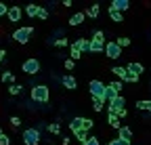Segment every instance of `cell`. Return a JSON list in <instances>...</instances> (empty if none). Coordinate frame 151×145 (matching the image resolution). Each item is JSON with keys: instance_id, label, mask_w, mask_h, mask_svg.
<instances>
[{"instance_id": "obj_1", "label": "cell", "mask_w": 151, "mask_h": 145, "mask_svg": "<svg viewBox=\"0 0 151 145\" xmlns=\"http://www.w3.org/2000/svg\"><path fill=\"white\" fill-rule=\"evenodd\" d=\"M29 97H32L34 103H48V99H50V90H48L46 84H36V86L29 90Z\"/></svg>"}, {"instance_id": "obj_2", "label": "cell", "mask_w": 151, "mask_h": 145, "mask_svg": "<svg viewBox=\"0 0 151 145\" xmlns=\"http://www.w3.org/2000/svg\"><path fill=\"white\" fill-rule=\"evenodd\" d=\"M32 34H34V27L32 25H23V27H17L13 32V40L19 42V44H27L29 38H32Z\"/></svg>"}, {"instance_id": "obj_3", "label": "cell", "mask_w": 151, "mask_h": 145, "mask_svg": "<svg viewBox=\"0 0 151 145\" xmlns=\"http://www.w3.org/2000/svg\"><path fill=\"white\" fill-rule=\"evenodd\" d=\"M88 90H90L92 99H101V101H107V99H105V93H107V84H103L101 80H90V84H88Z\"/></svg>"}, {"instance_id": "obj_4", "label": "cell", "mask_w": 151, "mask_h": 145, "mask_svg": "<svg viewBox=\"0 0 151 145\" xmlns=\"http://www.w3.org/2000/svg\"><path fill=\"white\" fill-rule=\"evenodd\" d=\"M21 69H23V74H27V76H36L38 71H40V61H38L36 57H29V59H25L21 63Z\"/></svg>"}, {"instance_id": "obj_5", "label": "cell", "mask_w": 151, "mask_h": 145, "mask_svg": "<svg viewBox=\"0 0 151 145\" xmlns=\"http://www.w3.org/2000/svg\"><path fill=\"white\" fill-rule=\"evenodd\" d=\"M21 139H23L25 145H38L40 143V133H38L36 128H25L21 133Z\"/></svg>"}, {"instance_id": "obj_6", "label": "cell", "mask_w": 151, "mask_h": 145, "mask_svg": "<svg viewBox=\"0 0 151 145\" xmlns=\"http://www.w3.org/2000/svg\"><path fill=\"white\" fill-rule=\"evenodd\" d=\"M105 55H107L109 59H120V57H122V48L116 44V40L105 42Z\"/></svg>"}, {"instance_id": "obj_7", "label": "cell", "mask_w": 151, "mask_h": 145, "mask_svg": "<svg viewBox=\"0 0 151 145\" xmlns=\"http://www.w3.org/2000/svg\"><path fill=\"white\" fill-rule=\"evenodd\" d=\"M107 110H109V114H120L122 110H126V99L120 95V97H116V99H113V101H109V107H107Z\"/></svg>"}, {"instance_id": "obj_8", "label": "cell", "mask_w": 151, "mask_h": 145, "mask_svg": "<svg viewBox=\"0 0 151 145\" xmlns=\"http://www.w3.org/2000/svg\"><path fill=\"white\" fill-rule=\"evenodd\" d=\"M6 17H9L11 23H19V21H21V17H23V9L21 6H9Z\"/></svg>"}, {"instance_id": "obj_9", "label": "cell", "mask_w": 151, "mask_h": 145, "mask_svg": "<svg viewBox=\"0 0 151 145\" xmlns=\"http://www.w3.org/2000/svg\"><path fill=\"white\" fill-rule=\"evenodd\" d=\"M69 131H71L73 135L82 133V131H84V118H71V122H69Z\"/></svg>"}, {"instance_id": "obj_10", "label": "cell", "mask_w": 151, "mask_h": 145, "mask_svg": "<svg viewBox=\"0 0 151 145\" xmlns=\"http://www.w3.org/2000/svg\"><path fill=\"white\" fill-rule=\"evenodd\" d=\"M126 71H128V74H132V76H141L143 71H145V67H143V63L132 61V63H128V65H126Z\"/></svg>"}, {"instance_id": "obj_11", "label": "cell", "mask_w": 151, "mask_h": 145, "mask_svg": "<svg viewBox=\"0 0 151 145\" xmlns=\"http://www.w3.org/2000/svg\"><path fill=\"white\" fill-rule=\"evenodd\" d=\"M109 9L118 11V13H124V11H128V9H130V2H128V0H113Z\"/></svg>"}, {"instance_id": "obj_12", "label": "cell", "mask_w": 151, "mask_h": 145, "mask_svg": "<svg viewBox=\"0 0 151 145\" xmlns=\"http://www.w3.org/2000/svg\"><path fill=\"white\" fill-rule=\"evenodd\" d=\"M61 84H63L67 90H76V86H78V82H76V78H73L71 74L63 76V78H61Z\"/></svg>"}, {"instance_id": "obj_13", "label": "cell", "mask_w": 151, "mask_h": 145, "mask_svg": "<svg viewBox=\"0 0 151 145\" xmlns=\"http://www.w3.org/2000/svg\"><path fill=\"white\" fill-rule=\"evenodd\" d=\"M71 46H76L80 53H86V50L90 48V40H86V38H78V40H73Z\"/></svg>"}, {"instance_id": "obj_14", "label": "cell", "mask_w": 151, "mask_h": 145, "mask_svg": "<svg viewBox=\"0 0 151 145\" xmlns=\"http://www.w3.org/2000/svg\"><path fill=\"white\" fill-rule=\"evenodd\" d=\"M0 80H2L4 84L11 86V84H15V74H13L11 69H4V71H2V76H0Z\"/></svg>"}, {"instance_id": "obj_15", "label": "cell", "mask_w": 151, "mask_h": 145, "mask_svg": "<svg viewBox=\"0 0 151 145\" xmlns=\"http://www.w3.org/2000/svg\"><path fill=\"white\" fill-rule=\"evenodd\" d=\"M101 50H105V42H101V40H90L88 53H101Z\"/></svg>"}, {"instance_id": "obj_16", "label": "cell", "mask_w": 151, "mask_h": 145, "mask_svg": "<svg viewBox=\"0 0 151 145\" xmlns=\"http://www.w3.org/2000/svg\"><path fill=\"white\" fill-rule=\"evenodd\" d=\"M84 19H86V13H76L69 17V25H80Z\"/></svg>"}, {"instance_id": "obj_17", "label": "cell", "mask_w": 151, "mask_h": 145, "mask_svg": "<svg viewBox=\"0 0 151 145\" xmlns=\"http://www.w3.org/2000/svg\"><path fill=\"white\" fill-rule=\"evenodd\" d=\"M99 13H101V6H99V4H92V6L86 9V17H90V19H97Z\"/></svg>"}, {"instance_id": "obj_18", "label": "cell", "mask_w": 151, "mask_h": 145, "mask_svg": "<svg viewBox=\"0 0 151 145\" xmlns=\"http://www.w3.org/2000/svg\"><path fill=\"white\" fill-rule=\"evenodd\" d=\"M111 71L120 78V82H126V80H128V71H126V67H113Z\"/></svg>"}, {"instance_id": "obj_19", "label": "cell", "mask_w": 151, "mask_h": 145, "mask_svg": "<svg viewBox=\"0 0 151 145\" xmlns=\"http://www.w3.org/2000/svg\"><path fill=\"white\" fill-rule=\"evenodd\" d=\"M38 11H40V6H38V4H27V6L23 9V13H25L27 17H38Z\"/></svg>"}, {"instance_id": "obj_20", "label": "cell", "mask_w": 151, "mask_h": 145, "mask_svg": "<svg viewBox=\"0 0 151 145\" xmlns=\"http://www.w3.org/2000/svg\"><path fill=\"white\" fill-rule=\"evenodd\" d=\"M109 17H111V21H116V23H122L124 21V13H118V11H113V9H109Z\"/></svg>"}, {"instance_id": "obj_21", "label": "cell", "mask_w": 151, "mask_h": 145, "mask_svg": "<svg viewBox=\"0 0 151 145\" xmlns=\"http://www.w3.org/2000/svg\"><path fill=\"white\" fill-rule=\"evenodd\" d=\"M107 122L113 126V128H118V131L122 128V124H120V118H118L116 114H109V116H107Z\"/></svg>"}, {"instance_id": "obj_22", "label": "cell", "mask_w": 151, "mask_h": 145, "mask_svg": "<svg viewBox=\"0 0 151 145\" xmlns=\"http://www.w3.org/2000/svg\"><path fill=\"white\" fill-rule=\"evenodd\" d=\"M9 93H11L13 97L21 95V93H23V84H11V86H9Z\"/></svg>"}, {"instance_id": "obj_23", "label": "cell", "mask_w": 151, "mask_h": 145, "mask_svg": "<svg viewBox=\"0 0 151 145\" xmlns=\"http://www.w3.org/2000/svg\"><path fill=\"white\" fill-rule=\"evenodd\" d=\"M120 139H124V141L132 139V131L128 128V126H122V128H120Z\"/></svg>"}, {"instance_id": "obj_24", "label": "cell", "mask_w": 151, "mask_h": 145, "mask_svg": "<svg viewBox=\"0 0 151 145\" xmlns=\"http://www.w3.org/2000/svg\"><path fill=\"white\" fill-rule=\"evenodd\" d=\"M52 44H55L57 48H65V46L69 44V40L65 38V36H61V38H57V40H52Z\"/></svg>"}, {"instance_id": "obj_25", "label": "cell", "mask_w": 151, "mask_h": 145, "mask_svg": "<svg viewBox=\"0 0 151 145\" xmlns=\"http://www.w3.org/2000/svg\"><path fill=\"white\" fill-rule=\"evenodd\" d=\"M137 110H141V112H151V101H137Z\"/></svg>"}, {"instance_id": "obj_26", "label": "cell", "mask_w": 151, "mask_h": 145, "mask_svg": "<svg viewBox=\"0 0 151 145\" xmlns=\"http://www.w3.org/2000/svg\"><path fill=\"white\" fill-rule=\"evenodd\" d=\"M103 103L105 101H101V99H92V110L94 112H103Z\"/></svg>"}, {"instance_id": "obj_27", "label": "cell", "mask_w": 151, "mask_h": 145, "mask_svg": "<svg viewBox=\"0 0 151 145\" xmlns=\"http://www.w3.org/2000/svg\"><path fill=\"white\" fill-rule=\"evenodd\" d=\"M48 133H50V135H59V133H61V126L57 124V122L48 124Z\"/></svg>"}, {"instance_id": "obj_28", "label": "cell", "mask_w": 151, "mask_h": 145, "mask_svg": "<svg viewBox=\"0 0 151 145\" xmlns=\"http://www.w3.org/2000/svg\"><path fill=\"white\" fill-rule=\"evenodd\" d=\"M116 97H120V95H118V93H116V90H113V88H109V86H107V93H105V99H107V101H113Z\"/></svg>"}, {"instance_id": "obj_29", "label": "cell", "mask_w": 151, "mask_h": 145, "mask_svg": "<svg viewBox=\"0 0 151 145\" xmlns=\"http://www.w3.org/2000/svg\"><path fill=\"white\" fill-rule=\"evenodd\" d=\"M69 55H71V61H78L80 57H82V53L76 48V46H71V50H69Z\"/></svg>"}, {"instance_id": "obj_30", "label": "cell", "mask_w": 151, "mask_h": 145, "mask_svg": "<svg viewBox=\"0 0 151 145\" xmlns=\"http://www.w3.org/2000/svg\"><path fill=\"white\" fill-rule=\"evenodd\" d=\"M116 44H118L120 48H126V46H130V38H118Z\"/></svg>"}, {"instance_id": "obj_31", "label": "cell", "mask_w": 151, "mask_h": 145, "mask_svg": "<svg viewBox=\"0 0 151 145\" xmlns=\"http://www.w3.org/2000/svg\"><path fill=\"white\" fill-rule=\"evenodd\" d=\"M92 40H101V42H103V40H105V34H103L101 30H94V32H92Z\"/></svg>"}, {"instance_id": "obj_32", "label": "cell", "mask_w": 151, "mask_h": 145, "mask_svg": "<svg viewBox=\"0 0 151 145\" xmlns=\"http://www.w3.org/2000/svg\"><path fill=\"white\" fill-rule=\"evenodd\" d=\"M107 145H130V141H124V139H120V137H118V139H111Z\"/></svg>"}, {"instance_id": "obj_33", "label": "cell", "mask_w": 151, "mask_h": 145, "mask_svg": "<svg viewBox=\"0 0 151 145\" xmlns=\"http://www.w3.org/2000/svg\"><path fill=\"white\" fill-rule=\"evenodd\" d=\"M109 88H113V90H116V93L120 95V90H122V82L120 80H116V82H111V84H107Z\"/></svg>"}, {"instance_id": "obj_34", "label": "cell", "mask_w": 151, "mask_h": 145, "mask_svg": "<svg viewBox=\"0 0 151 145\" xmlns=\"http://www.w3.org/2000/svg\"><path fill=\"white\" fill-rule=\"evenodd\" d=\"M76 139H78V141H82V145L88 141V133L86 131H82V133H78V135H76Z\"/></svg>"}, {"instance_id": "obj_35", "label": "cell", "mask_w": 151, "mask_h": 145, "mask_svg": "<svg viewBox=\"0 0 151 145\" xmlns=\"http://www.w3.org/2000/svg\"><path fill=\"white\" fill-rule=\"evenodd\" d=\"M92 126H94V122H92L90 118H84V131H86V133L92 128Z\"/></svg>"}, {"instance_id": "obj_36", "label": "cell", "mask_w": 151, "mask_h": 145, "mask_svg": "<svg viewBox=\"0 0 151 145\" xmlns=\"http://www.w3.org/2000/svg\"><path fill=\"white\" fill-rule=\"evenodd\" d=\"M46 17H48V11L44 6H40V11H38V19H46Z\"/></svg>"}, {"instance_id": "obj_37", "label": "cell", "mask_w": 151, "mask_h": 145, "mask_svg": "<svg viewBox=\"0 0 151 145\" xmlns=\"http://www.w3.org/2000/svg\"><path fill=\"white\" fill-rule=\"evenodd\" d=\"M63 65H65V69H67V71H71V69L76 67V61H71V59H65V63H63Z\"/></svg>"}, {"instance_id": "obj_38", "label": "cell", "mask_w": 151, "mask_h": 145, "mask_svg": "<svg viewBox=\"0 0 151 145\" xmlns=\"http://www.w3.org/2000/svg\"><path fill=\"white\" fill-rule=\"evenodd\" d=\"M13 141H11V137L9 135H2V137H0V145H11Z\"/></svg>"}, {"instance_id": "obj_39", "label": "cell", "mask_w": 151, "mask_h": 145, "mask_svg": "<svg viewBox=\"0 0 151 145\" xmlns=\"http://www.w3.org/2000/svg\"><path fill=\"white\" fill-rule=\"evenodd\" d=\"M84 145H99V139H97V137H88V141H86Z\"/></svg>"}, {"instance_id": "obj_40", "label": "cell", "mask_w": 151, "mask_h": 145, "mask_svg": "<svg viewBox=\"0 0 151 145\" xmlns=\"http://www.w3.org/2000/svg\"><path fill=\"white\" fill-rule=\"evenodd\" d=\"M19 124H21V118H19V116H13V118H11V126H19Z\"/></svg>"}, {"instance_id": "obj_41", "label": "cell", "mask_w": 151, "mask_h": 145, "mask_svg": "<svg viewBox=\"0 0 151 145\" xmlns=\"http://www.w3.org/2000/svg\"><path fill=\"white\" fill-rule=\"evenodd\" d=\"M9 13V6L4 4V2H0V17H2V15H6Z\"/></svg>"}, {"instance_id": "obj_42", "label": "cell", "mask_w": 151, "mask_h": 145, "mask_svg": "<svg viewBox=\"0 0 151 145\" xmlns=\"http://www.w3.org/2000/svg\"><path fill=\"white\" fill-rule=\"evenodd\" d=\"M4 57H6V50H4V48H0V63L4 61Z\"/></svg>"}, {"instance_id": "obj_43", "label": "cell", "mask_w": 151, "mask_h": 145, "mask_svg": "<svg viewBox=\"0 0 151 145\" xmlns=\"http://www.w3.org/2000/svg\"><path fill=\"white\" fill-rule=\"evenodd\" d=\"M126 116H128V110H122V112L118 114V118H126Z\"/></svg>"}, {"instance_id": "obj_44", "label": "cell", "mask_w": 151, "mask_h": 145, "mask_svg": "<svg viewBox=\"0 0 151 145\" xmlns=\"http://www.w3.org/2000/svg\"><path fill=\"white\" fill-rule=\"evenodd\" d=\"M61 143H63V145H69L71 141H69V137H63V141H61Z\"/></svg>"}, {"instance_id": "obj_45", "label": "cell", "mask_w": 151, "mask_h": 145, "mask_svg": "<svg viewBox=\"0 0 151 145\" xmlns=\"http://www.w3.org/2000/svg\"><path fill=\"white\" fill-rule=\"evenodd\" d=\"M2 135H4V133H2V128H0V137H2Z\"/></svg>"}]
</instances>
